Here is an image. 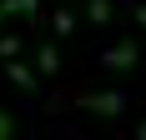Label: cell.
Listing matches in <instances>:
<instances>
[{
    "label": "cell",
    "mask_w": 146,
    "mask_h": 140,
    "mask_svg": "<svg viewBox=\"0 0 146 140\" xmlns=\"http://www.w3.org/2000/svg\"><path fill=\"white\" fill-rule=\"evenodd\" d=\"M101 65L116 70V75H126V70L141 65V45H136V40H116L111 50H101Z\"/></svg>",
    "instance_id": "1"
},
{
    "label": "cell",
    "mask_w": 146,
    "mask_h": 140,
    "mask_svg": "<svg viewBox=\"0 0 146 140\" xmlns=\"http://www.w3.org/2000/svg\"><path fill=\"white\" fill-rule=\"evenodd\" d=\"M81 110L106 115V120H111V115H121V110H126V95H121V90H96V95H81Z\"/></svg>",
    "instance_id": "2"
},
{
    "label": "cell",
    "mask_w": 146,
    "mask_h": 140,
    "mask_svg": "<svg viewBox=\"0 0 146 140\" xmlns=\"http://www.w3.org/2000/svg\"><path fill=\"white\" fill-rule=\"evenodd\" d=\"M35 75H60V50L56 45H40L35 50Z\"/></svg>",
    "instance_id": "3"
},
{
    "label": "cell",
    "mask_w": 146,
    "mask_h": 140,
    "mask_svg": "<svg viewBox=\"0 0 146 140\" xmlns=\"http://www.w3.org/2000/svg\"><path fill=\"white\" fill-rule=\"evenodd\" d=\"M5 75H10V80L20 85V90H35V85H40V75H35L30 65H5Z\"/></svg>",
    "instance_id": "4"
},
{
    "label": "cell",
    "mask_w": 146,
    "mask_h": 140,
    "mask_svg": "<svg viewBox=\"0 0 146 140\" xmlns=\"http://www.w3.org/2000/svg\"><path fill=\"white\" fill-rule=\"evenodd\" d=\"M86 20L91 25H111V0H86Z\"/></svg>",
    "instance_id": "5"
},
{
    "label": "cell",
    "mask_w": 146,
    "mask_h": 140,
    "mask_svg": "<svg viewBox=\"0 0 146 140\" xmlns=\"http://www.w3.org/2000/svg\"><path fill=\"white\" fill-rule=\"evenodd\" d=\"M20 55V35H0V60H15Z\"/></svg>",
    "instance_id": "6"
},
{
    "label": "cell",
    "mask_w": 146,
    "mask_h": 140,
    "mask_svg": "<svg viewBox=\"0 0 146 140\" xmlns=\"http://www.w3.org/2000/svg\"><path fill=\"white\" fill-rule=\"evenodd\" d=\"M50 25H56V35H71V30H76V15H71V10H56Z\"/></svg>",
    "instance_id": "7"
},
{
    "label": "cell",
    "mask_w": 146,
    "mask_h": 140,
    "mask_svg": "<svg viewBox=\"0 0 146 140\" xmlns=\"http://www.w3.org/2000/svg\"><path fill=\"white\" fill-rule=\"evenodd\" d=\"M10 135H15V120H10L5 110H0V140H10Z\"/></svg>",
    "instance_id": "8"
},
{
    "label": "cell",
    "mask_w": 146,
    "mask_h": 140,
    "mask_svg": "<svg viewBox=\"0 0 146 140\" xmlns=\"http://www.w3.org/2000/svg\"><path fill=\"white\" fill-rule=\"evenodd\" d=\"M10 10H20V15H35V0H10Z\"/></svg>",
    "instance_id": "9"
},
{
    "label": "cell",
    "mask_w": 146,
    "mask_h": 140,
    "mask_svg": "<svg viewBox=\"0 0 146 140\" xmlns=\"http://www.w3.org/2000/svg\"><path fill=\"white\" fill-rule=\"evenodd\" d=\"M131 15H136V25L146 30V5H141V0H136V10H131Z\"/></svg>",
    "instance_id": "10"
},
{
    "label": "cell",
    "mask_w": 146,
    "mask_h": 140,
    "mask_svg": "<svg viewBox=\"0 0 146 140\" xmlns=\"http://www.w3.org/2000/svg\"><path fill=\"white\" fill-rule=\"evenodd\" d=\"M5 15H15V10H10V0H0V20H5Z\"/></svg>",
    "instance_id": "11"
},
{
    "label": "cell",
    "mask_w": 146,
    "mask_h": 140,
    "mask_svg": "<svg viewBox=\"0 0 146 140\" xmlns=\"http://www.w3.org/2000/svg\"><path fill=\"white\" fill-rule=\"evenodd\" d=\"M136 140H146V120H141V125H136Z\"/></svg>",
    "instance_id": "12"
}]
</instances>
